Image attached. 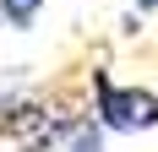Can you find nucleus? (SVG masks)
<instances>
[{
	"mask_svg": "<svg viewBox=\"0 0 158 152\" xmlns=\"http://www.w3.org/2000/svg\"><path fill=\"white\" fill-rule=\"evenodd\" d=\"M87 92H93V120L114 136H136V130H158V92L136 87V82H114L109 65H93L87 76Z\"/></svg>",
	"mask_w": 158,
	"mask_h": 152,
	"instance_id": "obj_1",
	"label": "nucleus"
},
{
	"mask_svg": "<svg viewBox=\"0 0 158 152\" xmlns=\"http://www.w3.org/2000/svg\"><path fill=\"white\" fill-rule=\"evenodd\" d=\"M38 11H44V0H0V27L27 33L33 22H38Z\"/></svg>",
	"mask_w": 158,
	"mask_h": 152,
	"instance_id": "obj_2",
	"label": "nucleus"
},
{
	"mask_svg": "<svg viewBox=\"0 0 158 152\" xmlns=\"http://www.w3.org/2000/svg\"><path fill=\"white\" fill-rule=\"evenodd\" d=\"M136 11H158V0H136Z\"/></svg>",
	"mask_w": 158,
	"mask_h": 152,
	"instance_id": "obj_3",
	"label": "nucleus"
}]
</instances>
